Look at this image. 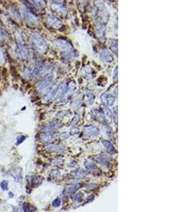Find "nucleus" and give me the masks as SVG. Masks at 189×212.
<instances>
[{
  "label": "nucleus",
  "instance_id": "nucleus-1",
  "mask_svg": "<svg viewBox=\"0 0 189 212\" xmlns=\"http://www.w3.org/2000/svg\"><path fill=\"white\" fill-rule=\"evenodd\" d=\"M31 42L34 48L39 53H45L48 49V45L44 38L37 33H34L31 35Z\"/></svg>",
  "mask_w": 189,
  "mask_h": 212
},
{
  "label": "nucleus",
  "instance_id": "nucleus-2",
  "mask_svg": "<svg viewBox=\"0 0 189 212\" xmlns=\"http://www.w3.org/2000/svg\"><path fill=\"white\" fill-rule=\"evenodd\" d=\"M55 43H56V45L59 48L61 49L62 52H64L66 57H69V58H74L77 56L76 51L74 49L72 45L68 41H65V40L58 39L57 40Z\"/></svg>",
  "mask_w": 189,
  "mask_h": 212
},
{
  "label": "nucleus",
  "instance_id": "nucleus-3",
  "mask_svg": "<svg viewBox=\"0 0 189 212\" xmlns=\"http://www.w3.org/2000/svg\"><path fill=\"white\" fill-rule=\"evenodd\" d=\"M16 43L17 51H18V55L22 59L27 58L28 55H29V50H28L26 45L24 44L22 37L19 34H18V35L16 34Z\"/></svg>",
  "mask_w": 189,
  "mask_h": 212
},
{
  "label": "nucleus",
  "instance_id": "nucleus-4",
  "mask_svg": "<svg viewBox=\"0 0 189 212\" xmlns=\"http://www.w3.org/2000/svg\"><path fill=\"white\" fill-rule=\"evenodd\" d=\"M23 11V16L25 21H26V23L30 25H37L38 24V18H37V16L35 15H34L29 10V9L24 8L22 9Z\"/></svg>",
  "mask_w": 189,
  "mask_h": 212
},
{
  "label": "nucleus",
  "instance_id": "nucleus-5",
  "mask_svg": "<svg viewBox=\"0 0 189 212\" xmlns=\"http://www.w3.org/2000/svg\"><path fill=\"white\" fill-rule=\"evenodd\" d=\"M100 60L106 63H111L114 61V57L111 51L108 49H102L100 52Z\"/></svg>",
  "mask_w": 189,
  "mask_h": 212
},
{
  "label": "nucleus",
  "instance_id": "nucleus-6",
  "mask_svg": "<svg viewBox=\"0 0 189 212\" xmlns=\"http://www.w3.org/2000/svg\"><path fill=\"white\" fill-rule=\"evenodd\" d=\"M116 97L113 94L109 93H104L101 96V99L104 106L107 107H111L114 104L116 101Z\"/></svg>",
  "mask_w": 189,
  "mask_h": 212
},
{
  "label": "nucleus",
  "instance_id": "nucleus-7",
  "mask_svg": "<svg viewBox=\"0 0 189 212\" xmlns=\"http://www.w3.org/2000/svg\"><path fill=\"white\" fill-rule=\"evenodd\" d=\"M48 69L49 66L48 64H44L40 63V64H38L35 66L32 75H33V77H34V78H37V77H41L42 74L47 72V71Z\"/></svg>",
  "mask_w": 189,
  "mask_h": 212
},
{
  "label": "nucleus",
  "instance_id": "nucleus-8",
  "mask_svg": "<svg viewBox=\"0 0 189 212\" xmlns=\"http://www.w3.org/2000/svg\"><path fill=\"white\" fill-rule=\"evenodd\" d=\"M53 75L52 74H48L46 77V78L42 81V82L38 86V89L40 92H43V91H46L48 88L49 87L50 83H52V79H53Z\"/></svg>",
  "mask_w": 189,
  "mask_h": 212
},
{
  "label": "nucleus",
  "instance_id": "nucleus-9",
  "mask_svg": "<svg viewBox=\"0 0 189 212\" xmlns=\"http://www.w3.org/2000/svg\"><path fill=\"white\" fill-rule=\"evenodd\" d=\"M91 115L92 117L97 121L98 123L103 124V125H106V117H105L104 114L101 110H91Z\"/></svg>",
  "mask_w": 189,
  "mask_h": 212
},
{
  "label": "nucleus",
  "instance_id": "nucleus-10",
  "mask_svg": "<svg viewBox=\"0 0 189 212\" xmlns=\"http://www.w3.org/2000/svg\"><path fill=\"white\" fill-rule=\"evenodd\" d=\"M47 22L50 26H52L54 28L58 29L62 26L61 21L52 15H48L47 16Z\"/></svg>",
  "mask_w": 189,
  "mask_h": 212
},
{
  "label": "nucleus",
  "instance_id": "nucleus-11",
  "mask_svg": "<svg viewBox=\"0 0 189 212\" xmlns=\"http://www.w3.org/2000/svg\"><path fill=\"white\" fill-rule=\"evenodd\" d=\"M84 131L86 133V134L90 136V137H97L99 134V129L97 127L93 126V125H86L84 127Z\"/></svg>",
  "mask_w": 189,
  "mask_h": 212
},
{
  "label": "nucleus",
  "instance_id": "nucleus-12",
  "mask_svg": "<svg viewBox=\"0 0 189 212\" xmlns=\"http://www.w3.org/2000/svg\"><path fill=\"white\" fill-rule=\"evenodd\" d=\"M37 10H42L46 7V0H27Z\"/></svg>",
  "mask_w": 189,
  "mask_h": 212
},
{
  "label": "nucleus",
  "instance_id": "nucleus-13",
  "mask_svg": "<svg viewBox=\"0 0 189 212\" xmlns=\"http://www.w3.org/2000/svg\"><path fill=\"white\" fill-rule=\"evenodd\" d=\"M56 137V134L55 133L51 132H47L45 134H41L40 137V140L42 142H45V143H49V142H52Z\"/></svg>",
  "mask_w": 189,
  "mask_h": 212
},
{
  "label": "nucleus",
  "instance_id": "nucleus-14",
  "mask_svg": "<svg viewBox=\"0 0 189 212\" xmlns=\"http://www.w3.org/2000/svg\"><path fill=\"white\" fill-rule=\"evenodd\" d=\"M63 126L62 123L59 120H55L54 121H52L48 125H47L45 127V131H52L53 129H58V128L61 127Z\"/></svg>",
  "mask_w": 189,
  "mask_h": 212
},
{
  "label": "nucleus",
  "instance_id": "nucleus-15",
  "mask_svg": "<svg viewBox=\"0 0 189 212\" xmlns=\"http://www.w3.org/2000/svg\"><path fill=\"white\" fill-rule=\"evenodd\" d=\"M76 89H77V85H76L75 82L74 81H70L69 83H68L67 85L65 88V91L64 94L65 95V96L67 97L68 96L72 95L73 93H74Z\"/></svg>",
  "mask_w": 189,
  "mask_h": 212
},
{
  "label": "nucleus",
  "instance_id": "nucleus-16",
  "mask_svg": "<svg viewBox=\"0 0 189 212\" xmlns=\"http://www.w3.org/2000/svg\"><path fill=\"white\" fill-rule=\"evenodd\" d=\"M65 91V85L63 84V83L59 84L56 92H55V95H54L52 100H57V99L61 98V97L64 95Z\"/></svg>",
  "mask_w": 189,
  "mask_h": 212
},
{
  "label": "nucleus",
  "instance_id": "nucleus-17",
  "mask_svg": "<svg viewBox=\"0 0 189 212\" xmlns=\"http://www.w3.org/2000/svg\"><path fill=\"white\" fill-rule=\"evenodd\" d=\"M81 185L80 184H77V185H69V186L66 187L64 190V194L65 195H70L72 194L73 193L75 192L77 190L80 188Z\"/></svg>",
  "mask_w": 189,
  "mask_h": 212
},
{
  "label": "nucleus",
  "instance_id": "nucleus-18",
  "mask_svg": "<svg viewBox=\"0 0 189 212\" xmlns=\"http://www.w3.org/2000/svg\"><path fill=\"white\" fill-rule=\"evenodd\" d=\"M52 10L54 11L55 12H56L57 14H58L60 16H65L67 12H66V9L65 7H62V6L59 5L58 4H54V5L52 6Z\"/></svg>",
  "mask_w": 189,
  "mask_h": 212
},
{
  "label": "nucleus",
  "instance_id": "nucleus-19",
  "mask_svg": "<svg viewBox=\"0 0 189 212\" xmlns=\"http://www.w3.org/2000/svg\"><path fill=\"white\" fill-rule=\"evenodd\" d=\"M9 14H10L11 16H12V18H13L14 19L16 20V21H20V20L21 19V14H20L19 12H18L16 9L11 8L9 10Z\"/></svg>",
  "mask_w": 189,
  "mask_h": 212
},
{
  "label": "nucleus",
  "instance_id": "nucleus-20",
  "mask_svg": "<svg viewBox=\"0 0 189 212\" xmlns=\"http://www.w3.org/2000/svg\"><path fill=\"white\" fill-rule=\"evenodd\" d=\"M101 109H102V110H103V112H103V114H104L105 117L107 118V120L111 121V119H112V112H111V111L110 110L108 107H107L106 106H102Z\"/></svg>",
  "mask_w": 189,
  "mask_h": 212
},
{
  "label": "nucleus",
  "instance_id": "nucleus-21",
  "mask_svg": "<svg viewBox=\"0 0 189 212\" xmlns=\"http://www.w3.org/2000/svg\"><path fill=\"white\" fill-rule=\"evenodd\" d=\"M65 150V148L58 146V145H52V146H48V148H47V151L49 152H63Z\"/></svg>",
  "mask_w": 189,
  "mask_h": 212
},
{
  "label": "nucleus",
  "instance_id": "nucleus-22",
  "mask_svg": "<svg viewBox=\"0 0 189 212\" xmlns=\"http://www.w3.org/2000/svg\"><path fill=\"white\" fill-rule=\"evenodd\" d=\"M102 143H103V146L106 147V149L108 150L110 152H112V153L116 152L115 147H114V145L111 144V142H109V141H108V140H103Z\"/></svg>",
  "mask_w": 189,
  "mask_h": 212
},
{
  "label": "nucleus",
  "instance_id": "nucleus-23",
  "mask_svg": "<svg viewBox=\"0 0 189 212\" xmlns=\"http://www.w3.org/2000/svg\"><path fill=\"white\" fill-rule=\"evenodd\" d=\"M84 166L89 171H95L97 169V165L94 162L90 161H86L84 163Z\"/></svg>",
  "mask_w": 189,
  "mask_h": 212
},
{
  "label": "nucleus",
  "instance_id": "nucleus-24",
  "mask_svg": "<svg viewBox=\"0 0 189 212\" xmlns=\"http://www.w3.org/2000/svg\"><path fill=\"white\" fill-rule=\"evenodd\" d=\"M110 49L114 53H118V41L116 40H111L109 43Z\"/></svg>",
  "mask_w": 189,
  "mask_h": 212
},
{
  "label": "nucleus",
  "instance_id": "nucleus-25",
  "mask_svg": "<svg viewBox=\"0 0 189 212\" xmlns=\"http://www.w3.org/2000/svg\"><path fill=\"white\" fill-rule=\"evenodd\" d=\"M86 175H87V174H86V172L82 171V170L76 171L75 174H74V177L77 179H83L84 178Z\"/></svg>",
  "mask_w": 189,
  "mask_h": 212
},
{
  "label": "nucleus",
  "instance_id": "nucleus-26",
  "mask_svg": "<svg viewBox=\"0 0 189 212\" xmlns=\"http://www.w3.org/2000/svg\"><path fill=\"white\" fill-rule=\"evenodd\" d=\"M112 119H114V122H115V124L117 125V124H118V108H117V107L114 108V110H113V112H112Z\"/></svg>",
  "mask_w": 189,
  "mask_h": 212
},
{
  "label": "nucleus",
  "instance_id": "nucleus-27",
  "mask_svg": "<svg viewBox=\"0 0 189 212\" xmlns=\"http://www.w3.org/2000/svg\"><path fill=\"white\" fill-rule=\"evenodd\" d=\"M83 197H84V194H83V193L79 192V193H77V194H76L75 196H74V201H75V202H81L82 201Z\"/></svg>",
  "mask_w": 189,
  "mask_h": 212
},
{
  "label": "nucleus",
  "instance_id": "nucleus-28",
  "mask_svg": "<svg viewBox=\"0 0 189 212\" xmlns=\"http://www.w3.org/2000/svg\"><path fill=\"white\" fill-rule=\"evenodd\" d=\"M0 186H1V188L4 191H6V190H8V182L6 180L2 181L0 184Z\"/></svg>",
  "mask_w": 189,
  "mask_h": 212
},
{
  "label": "nucleus",
  "instance_id": "nucleus-29",
  "mask_svg": "<svg viewBox=\"0 0 189 212\" xmlns=\"http://www.w3.org/2000/svg\"><path fill=\"white\" fill-rule=\"evenodd\" d=\"M63 163H64V161L62 159H56V160H54L52 161V165H58V166H59V165H63Z\"/></svg>",
  "mask_w": 189,
  "mask_h": 212
},
{
  "label": "nucleus",
  "instance_id": "nucleus-30",
  "mask_svg": "<svg viewBox=\"0 0 189 212\" xmlns=\"http://www.w3.org/2000/svg\"><path fill=\"white\" fill-rule=\"evenodd\" d=\"M79 131H80V129L78 127H73L70 129V132H69V135L71 136H73L75 135V134H78Z\"/></svg>",
  "mask_w": 189,
  "mask_h": 212
},
{
  "label": "nucleus",
  "instance_id": "nucleus-31",
  "mask_svg": "<svg viewBox=\"0 0 189 212\" xmlns=\"http://www.w3.org/2000/svg\"><path fill=\"white\" fill-rule=\"evenodd\" d=\"M7 33L2 28L0 27V38L1 39H4V38H7Z\"/></svg>",
  "mask_w": 189,
  "mask_h": 212
},
{
  "label": "nucleus",
  "instance_id": "nucleus-32",
  "mask_svg": "<svg viewBox=\"0 0 189 212\" xmlns=\"http://www.w3.org/2000/svg\"><path fill=\"white\" fill-rule=\"evenodd\" d=\"M94 95H93L91 93H88L87 94H86V100H88V101L89 102V103H92V101H94Z\"/></svg>",
  "mask_w": 189,
  "mask_h": 212
},
{
  "label": "nucleus",
  "instance_id": "nucleus-33",
  "mask_svg": "<svg viewBox=\"0 0 189 212\" xmlns=\"http://www.w3.org/2000/svg\"><path fill=\"white\" fill-rule=\"evenodd\" d=\"M5 62V57H4L3 50L0 48V64H4Z\"/></svg>",
  "mask_w": 189,
  "mask_h": 212
},
{
  "label": "nucleus",
  "instance_id": "nucleus-34",
  "mask_svg": "<svg viewBox=\"0 0 189 212\" xmlns=\"http://www.w3.org/2000/svg\"><path fill=\"white\" fill-rule=\"evenodd\" d=\"M26 139V136H20V137H18V138H17V143H16V145H19L20 144L22 143L25 140V139Z\"/></svg>",
  "mask_w": 189,
  "mask_h": 212
},
{
  "label": "nucleus",
  "instance_id": "nucleus-35",
  "mask_svg": "<svg viewBox=\"0 0 189 212\" xmlns=\"http://www.w3.org/2000/svg\"><path fill=\"white\" fill-rule=\"evenodd\" d=\"M60 204H61V200H60L59 198H57V199H55V200L53 201V202H52V206H53L54 207H58L60 205Z\"/></svg>",
  "mask_w": 189,
  "mask_h": 212
},
{
  "label": "nucleus",
  "instance_id": "nucleus-36",
  "mask_svg": "<svg viewBox=\"0 0 189 212\" xmlns=\"http://www.w3.org/2000/svg\"><path fill=\"white\" fill-rule=\"evenodd\" d=\"M23 208H24V211H31V206L30 204H27V203H25L24 204V207H23Z\"/></svg>",
  "mask_w": 189,
  "mask_h": 212
},
{
  "label": "nucleus",
  "instance_id": "nucleus-37",
  "mask_svg": "<svg viewBox=\"0 0 189 212\" xmlns=\"http://www.w3.org/2000/svg\"><path fill=\"white\" fill-rule=\"evenodd\" d=\"M114 81H118V66L114 69Z\"/></svg>",
  "mask_w": 189,
  "mask_h": 212
},
{
  "label": "nucleus",
  "instance_id": "nucleus-38",
  "mask_svg": "<svg viewBox=\"0 0 189 212\" xmlns=\"http://www.w3.org/2000/svg\"><path fill=\"white\" fill-rule=\"evenodd\" d=\"M69 137V134H68V132H63L60 134V137L63 139H65Z\"/></svg>",
  "mask_w": 189,
  "mask_h": 212
},
{
  "label": "nucleus",
  "instance_id": "nucleus-39",
  "mask_svg": "<svg viewBox=\"0 0 189 212\" xmlns=\"http://www.w3.org/2000/svg\"><path fill=\"white\" fill-rule=\"evenodd\" d=\"M52 1H53L55 4H63V3L64 2V0H52Z\"/></svg>",
  "mask_w": 189,
  "mask_h": 212
},
{
  "label": "nucleus",
  "instance_id": "nucleus-40",
  "mask_svg": "<svg viewBox=\"0 0 189 212\" xmlns=\"http://www.w3.org/2000/svg\"><path fill=\"white\" fill-rule=\"evenodd\" d=\"M9 196H14V194H12V192H9Z\"/></svg>",
  "mask_w": 189,
  "mask_h": 212
}]
</instances>
